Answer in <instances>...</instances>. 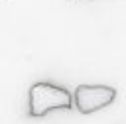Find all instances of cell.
I'll return each instance as SVG.
<instances>
[{
  "instance_id": "cell-2",
  "label": "cell",
  "mask_w": 126,
  "mask_h": 124,
  "mask_svg": "<svg viewBox=\"0 0 126 124\" xmlns=\"http://www.w3.org/2000/svg\"><path fill=\"white\" fill-rule=\"evenodd\" d=\"M116 98V89L108 85H79L73 93V106L81 114H93Z\"/></svg>"
},
{
  "instance_id": "cell-1",
  "label": "cell",
  "mask_w": 126,
  "mask_h": 124,
  "mask_svg": "<svg viewBox=\"0 0 126 124\" xmlns=\"http://www.w3.org/2000/svg\"><path fill=\"white\" fill-rule=\"evenodd\" d=\"M73 106L71 93L55 83L37 81L28 93V114L32 118H41L51 110H69Z\"/></svg>"
}]
</instances>
